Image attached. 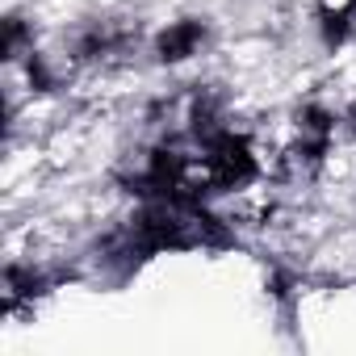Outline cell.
<instances>
[{"instance_id":"obj_1","label":"cell","mask_w":356,"mask_h":356,"mask_svg":"<svg viewBox=\"0 0 356 356\" xmlns=\"http://www.w3.org/2000/svg\"><path fill=\"white\" fill-rule=\"evenodd\" d=\"M206 38H210V34H206L202 22H172V26L155 38V55H159V63H185V59L202 55Z\"/></svg>"},{"instance_id":"obj_2","label":"cell","mask_w":356,"mask_h":356,"mask_svg":"<svg viewBox=\"0 0 356 356\" xmlns=\"http://www.w3.org/2000/svg\"><path fill=\"white\" fill-rule=\"evenodd\" d=\"M318 26L327 34V42H343L352 34V22H356V0H318Z\"/></svg>"},{"instance_id":"obj_3","label":"cell","mask_w":356,"mask_h":356,"mask_svg":"<svg viewBox=\"0 0 356 356\" xmlns=\"http://www.w3.org/2000/svg\"><path fill=\"white\" fill-rule=\"evenodd\" d=\"M343 126H348V134H352V138H356V105H352V109H348V118H343Z\"/></svg>"}]
</instances>
